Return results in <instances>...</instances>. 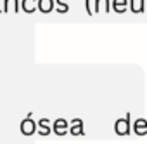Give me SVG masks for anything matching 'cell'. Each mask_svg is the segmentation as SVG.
<instances>
[{
    "label": "cell",
    "mask_w": 147,
    "mask_h": 144,
    "mask_svg": "<svg viewBox=\"0 0 147 144\" xmlns=\"http://www.w3.org/2000/svg\"><path fill=\"white\" fill-rule=\"evenodd\" d=\"M114 132L118 135H128L130 134V115H126L125 118H118L114 122Z\"/></svg>",
    "instance_id": "obj_1"
},
{
    "label": "cell",
    "mask_w": 147,
    "mask_h": 144,
    "mask_svg": "<svg viewBox=\"0 0 147 144\" xmlns=\"http://www.w3.org/2000/svg\"><path fill=\"white\" fill-rule=\"evenodd\" d=\"M36 130H38L40 135H49V134L52 132V122H50L49 118L38 120V122H36Z\"/></svg>",
    "instance_id": "obj_5"
},
{
    "label": "cell",
    "mask_w": 147,
    "mask_h": 144,
    "mask_svg": "<svg viewBox=\"0 0 147 144\" xmlns=\"http://www.w3.org/2000/svg\"><path fill=\"white\" fill-rule=\"evenodd\" d=\"M69 134L71 135H83L85 128H83V120L82 118H75L69 123Z\"/></svg>",
    "instance_id": "obj_4"
},
{
    "label": "cell",
    "mask_w": 147,
    "mask_h": 144,
    "mask_svg": "<svg viewBox=\"0 0 147 144\" xmlns=\"http://www.w3.org/2000/svg\"><path fill=\"white\" fill-rule=\"evenodd\" d=\"M21 132L24 135H33L36 132V122L31 120V116H26L23 122H21Z\"/></svg>",
    "instance_id": "obj_3"
},
{
    "label": "cell",
    "mask_w": 147,
    "mask_h": 144,
    "mask_svg": "<svg viewBox=\"0 0 147 144\" xmlns=\"http://www.w3.org/2000/svg\"><path fill=\"white\" fill-rule=\"evenodd\" d=\"M54 7H55V0H38V2H36V9L40 12H43V14L52 12Z\"/></svg>",
    "instance_id": "obj_6"
},
{
    "label": "cell",
    "mask_w": 147,
    "mask_h": 144,
    "mask_svg": "<svg viewBox=\"0 0 147 144\" xmlns=\"http://www.w3.org/2000/svg\"><path fill=\"white\" fill-rule=\"evenodd\" d=\"M126 0H113L111 2V5H113V11L114 12H118V14H121V12H125L126 11Z\"/></svg>",
    "instance_id": "obj_10"
},
{
    "label": "cell",
    "mask_w": 147,
    "mask_h": 144,
    "mask_svg": "<svg viewBox=\"0 0 147 144\" xmlns=\"http://www.w3.org/2000/svg\"><path fill=\"white\" fill-rule=\"evenodd\" d=\"M18 12L19 11V0H4V7H2V12Z\"/></svg>",
    "instance_id": "obj_8"
},
{
    "label": "cell",
    "mask_w": 147,
    "mask_h": 144,
    "mask_svg": "<svg viewBox=\"0 0 147 144\" xmlns=\"http://www.w3.org/2000/svg\"><path fill=\"white\" fill-rule=\"evenodd\" d=\"M55 7H57V12H59V14H66V12L69 11L67 0H55Z\"/></svg>",
    "instance_id": "obj_12"
},
{
    "label": "cell",
    "mask_w": 147,
    "mask_h": 144,
    "mask_svg": "<svg viewBox=\"0 0 147 144\" xmlns=\"http://www.w3.org/2000/svg\"><path fill=\"white\" fill-rule=\"evenodd\" d=\"M145 127H147V123H145L144 118H138V120H135V123H133V130H135V134H138V135L145 134Z\"/></svg>",
    "instance_id": "obj_11"
},
{
    "label": "cell",
    "mask_w": 147,
    "mask_h": 144,
    "mask_svg": "<svg viewBox=\"0 0 147 144\" xmlns=\"http://www.w3.org/2000/svg\"><path fill=\"white\" fill-rule=\"evenodd\" d=\"M94 12H111V0H94Z\"/></svg>",
    "instance_id": "obj_7"
},
{
    "label": "cell",
    "mask_w": 147,
    "mask_h": 144,
    "mask_svg": "<svg viewBox=\"0 0 147 144\" xmlns=\"http://www.w3.org/2000/svg\"><path fill=\"white\" fill-rule=\"evenodd\" d=\"M52 130L55 135H66L69 132V123L66 118H57L54 123H52Z\"/></svg>",
    "instance_id": "obj_2"
},
{
    "label": "cell",
    "mask_w": 147,
    "mask_h": 144,
    "mask_svg": "<svg viewBox=\"0 0 147 144\" xmlns=\"http://www.w3.org/2000/svg\"><path fill=\"white\" fill-rule=\"evenodd\" d=\"M85 9H87V14L88 16H94V0H85Z\"/></svg>",
    "instance_id": "obj_14"
},
{
    "label": "cell",
    "mask_w": 147,
    "mask_h": 144,
    "mask_svg": "<svg viewBox=\"0 0 147 144\" xmlns=\"http://www.w3.org/2000/svg\"><path fill=\"white\" fill-rule=\"evenodd\" d=\"M36 2H38V0H21V9L24 12L31 14V12L36 11Z\"/></svg>",
    "instance_id": "obj_9"
},
{
    "label": "cell",
    "mask_w": 147,
    "mask_h": 144,
    "mask_svg": "<svg viewBox=\"0 0 147 144\" xmlns=\"http://www.w3.org/2000/svg\"><path fill=\"white\" fill-rule=\"evenodd\" d=\"M130 4H131V11L133 12H140L142 7H144V0H130Z\"/></svg>",
    "instance_id": "obj_13"
}]
</instances>
